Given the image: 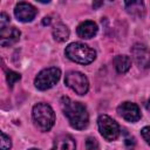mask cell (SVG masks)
<instances>
[{
    "label": "cell",
    "instance_id": "obj_1",
    "mask_svg": "<svg viewBox=\"0 0 150 150\" xmlns=\"http://www.w3.org/2000/svg\"><path fill=\"white\" fill-rule=\"evenodd\" d=\"M61 108L69 124L74 129L82 130L87 128L89 123V115H88L87 108L82 103L73 101L69 97H62Z\"/></svg>",
    "mask_w": 150,
    "mask_h": 150
},
{
    "label": "cell",
    "instance_id": "obj_2",
    "mask_svg": "<svg viewBox=\"0 0 150 150\" xmlns=\"http://www.w3.org/2000/svg\"><path fill=\"white\" fill-rule=\"evenodd\" d=\"M66 56L80 64H89L96 59V52L81 42H73L66 47Z\"/></svg>",
    "mask_w": 150,
    "mask_h": 150
},
{
    "label": "cell",
    "instance_id": "obj_3",
    "mask_svg": "<svg viewBox=\"0 0 150 150\" xmlns=\"http://www.w3.org/2000/svg\"><path fill=\"white\" fill-rule=\"evenodd\" d=\"M33 121L34 124L41 131H48L52 129L55 122V114L52 107L47 103H38L33 107Z\"/></svg>",
    "mask_w": 150,
    "mask_h": 150
},
{
    "label": "cell",
    "instance_id": "obj_4",
    "mask_svg": "<svg viewBox=\"0 0 150 150\" xmlns=\"http://www.w3.org/2000/svg\"><path fill=\"white\" fill-rule=\"evenodd\" d=\"M60 76H61V71L59 68L56 67L46 68L36 75L34 80V84L39 90H47L57 83Z\"/></svg>",
    "mask_w": 150,
    "mask_h": 150
},
{
    "label": "cell",
    "instance_id": "obj_5",
    "mask_svg": "<svg viewBox=\"0 0 150 150\" xmlns=\"http://www.w3.org/2000/svg\"><path fill=\"white\" fill-rule=\"evenodd\" d=\"M98 131L107 141H115L120 136V125L108 115H100L97 120Z\"/></svg>",
    "mask_w": 150,
    "mask_h": 150
},
{
    "label": "cell",
    "instance_id": "obj_6",
    "mask_svg": "<svg viewBox=\"0 0 150 150\" xmlns=\"http://www.w3.org/2000/svg\"><path fill=\"white\" fill-rule=\"evenodd\" d=\"M64 83L76 94L84 95L87 94L89 89V82L88 79L80 71H68L64 77Z\"/></svg>",
    "mask_w": 150,
    "mask_h": 150
},
{
    "label": "cell",
    "instance_id": "obj_7",
    "mask_svg": "<svg viewBox=\"0 0 150 150\" xmlns=\"http://www.w3.org/2000/svg\"><path fill=\"white\" fill-rule=\"evenodd\" d=\"M117 112L128 122H137L141 118V110L132 102H123L117 107Z\"/></svg>",
    "mask_w": 150,
    "mask_h": 150
},
{
    "label": "cell",
    "instance_id": "obj_8",
    "mask_svg": "<svg viewBox=\"0 0 150 150\" xmlns=\"http://www.w3.org/2000/svg\"><path fill=\"white\" fill-rule=\"evenodd\" d=\"M132 56L139 68H149L150 67V49L145 45L136 43L131 49Z\"/></svg>",
    "mask_w": 150,
    "mask_h": 150
},
{
    "label": "cell",
    "instance_id": "obj_9",
    "mask_svg": "<svg viewBox=\"0 0 150 150\" xmlns=\"http://www.w3.org/2000/svg\"><path fill=\"white\" fill-rule=\"evenodd\" d=\"M36 13H38L36 8L28 2H19L14 9V14L16 19L21 22H30L35 18Z\"/></svg>",
    "mask_w": 150,
    "mask_h": 150
},
{
    "label": "cell",
    "instance_id": "obj_10",
    "mask_svg": "<svg viewBox=\"0 0 150 150\" xmlns=\"http://www.w3.org/2000/svg\"><path fill=\"white\" fill-rule=\"evenodd\" d=\"M20 38V30L15 27H6L0 32V45L2 47L11 46L15 43Z\"/></svg>",
    "mask_w": 150,
    "mask_h": 150
},
{
    "label": "cell",
    "instance_id": "obj_11",
    "mask_svg": "<svg viewBox=\"0 0 150 150\" xmlns=\"http://www.w3.org/2000/svg\"><path fill=\"white\" fill-rule=\"evenodd\" d=\"M97 33V25L94 21L87 20L79 25L77 27V35L82 39H90Z\"/></svg>",
    "mask_w": 150,
    "mask_h": 150
},
{
    "label": "cell",
    "instance_id": "obj_12",
    "mask_svg": "<svg viewBox=\"0 0 150 150\" xmlns=\"http://www.w3.org/2000/svg\"><path fill=\"white\" fill-rule=\"evenodd\" d=\"M52 150H75V141L69 135L59 136L55 139Z\"/></svg>",
    "mask_w": 150,
    "mask_h": 150
},
{
    "label": "cell",
    "instance_id": "obj_13",
    "mask_svg": "<svg viewBox=\"0 0 150 150\" xmlns=\"http://www.w3.org/2000/svg\"><path fill=\"white\" fill-rule=\"evenodd\" d=\"M114 66L120 74L127 73L131 67V59L127 55H117L114 59Z\"/></svg>",
    "mask_w": 150,
    "mask_h": 150
},
{
    "label": "cell",
    "instance_id": "obj_14",
    "mask_svg": "<svg viewBox=\"0 0 150 150\" xmlns=\"http://www.w3.org/2000/svg\"><path fill=\"white\" fill-rule=\"evenodd\" d=\"M53 36L59 42H63V41L68 40V38H69V29H68V27L66 25H63V23L56 25L54 27V29H53Z\"/></svg>",
    "mask_w": 150,
    "mask_h": 150
},
{
    "label": "cell",
    "instance_id": "obj_15",
    "mask_svg": "<svg viewBox=\"0 0 150 150\" xmlns=\"http://www.w3.org/2000/svg\"><path fill=\"white\" fill-rule=\"evenodd\" d=\"M125 7L134 15H142L144 13V4L142 1H127Z\"/></svg>",
    "mask_w": 150,
    "mask_h": 150
},
{
    "label": "cell",
    "instance_id": "obj_16",
    "mask_svg": "<svg viewBox=\"0 0 150 150\" xmlns=\"http://www.w3.org/2000/svg\"><path fill=\"white\" fill-rule=\"evenodd\" d=\"M6 79H7V82H8L9 87H13L14 83L18 82V81L21 79V76H20L19 73H15V71H13V70H8V71H7V75H6Z\"/></svg>",
    "mask_w": 150,
    "mask_h": 150
},
{
    "label": "cell",
    "instance_id": "obj_17",
    "mask_svg": "<svg viewBox=\"0 0 150 150\" xmlns=\"http://www.w3.org/2000/svg\"><path fill=\"white\" fill-rule=\"evenodd\" d=\"M0 146H1V150H8L12 146L11 138L5 132H2V131H1V145Z\"/></svg>",
    "mask_w": 150,
    "mask_h": 150
},
{
    "label": "cell",
    "instance_id": "obj_18",
    "mask_svg": "<svg viewBox=\"0 0 150 150\" xmlns=\"http://www.w3.org/2000/svg\"><path fill=\"white\" fill-rule=\"evenodd\" d=\"M87 150H98V142L94 137H88L86 141Z\"/></svg>",
    "mask_w": 150,
    "mask_h": 150
},
{
    "label": "cell",
    "instance_id": "obj_19",
    "mask_svg": "<svg viewBox=\"0 0 150 150\" xmlns=\"http://www.w3.org/2000/svg\"><path fill=\"white\" fill-rule=\"evenodd\" d=\"M141 134H142V137L144 138V141L150 145V127H144L141 130Z\"/></svg>",
    "mask_w": 150,
    "mask_h": 150
},
{
    "label": "cell",
    "instance_id": "obj_20",
    "mask_svg": "<svg viewBox=\"0 0 150 150\" xmlns=\"http://www.w3.org/2000/svg\"><path fill=\"white\" fill-rule=\"evenodd\" d=\"M7 23H9V16L6 13H1V15H0V27H1V29L6 28Z\"/></svg>",
    "mask_w": 150,
    "mask_h": 150
},
{
    "label": "cell",
    "instance_id": "obj_21",
    "mask_svg": "<svg viewBox=\"0 0 150 150\" xmlns=\"http://www.w3.org/2000/svg\"><path fill=\"white\" fill-rule=\"evenodd\" d=\"M124 143H125V146H127L129 150H132V149H134V146H135V138H134L132 136L128 135V136L125 137Z\"/></svg>",
    "mask_w": 150,
    "mask_h": 150
},
{
    "label": "cell",
    "instance_id": "obj_22",
    "mask_svg": "<svg viewBox=\"0 0 150 150\" xmlns=\"http://www.w3.org/2000/svg\"><path fill=\"white\" fill-rule=\"evenodd\" d=\"M49 22H50V19H49V18H45V19H43V21H42V23H43V25H48Z\"/></svg>",
    "mask_w": 150,
    "mask_h": 150
},
{
    "label": "cell",
    "instance_id": "obj_23",
    "mask_svg": "<svg viewBox=\"0 0 150 150\" xmlns=\"http://www.w3.org/2000/svg\"><path fill=\"white\" fill-rule=\"evenodd\" d=\"M146 108H148V109L150 110V98L148 100V103H146Z\"/></svg>",
    "mask_w": 150,
    "mask_h": 150
},
{
    "label": "cell",
    "instance_id": "obj_24",
    "mask_svg": "<svg viewBox=\"0 0 150 150\" xmlns=\"http://www.w3.org/2000/svg\"><path fill=\"white\" fill-rule=\"evenodd\" d=\"M30 150H39V149H30Z\"/></svg>",
    "mask_w": 150,
    "mask_h": 150
}]
</instances>
